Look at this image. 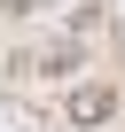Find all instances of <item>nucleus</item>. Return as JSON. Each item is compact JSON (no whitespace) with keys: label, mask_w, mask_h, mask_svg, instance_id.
<instances>
[{"label":"nucleus","mask_w":125,"mask_h":132,"mask_svg":"<svg viewBox=\"0 0 125 132\" xmlns=\"http://www.w3.org/2000/svg\"><path fill=\"white\" fill-rule=\"evenodd\" d=\"M63 117H71L78 132H102V124L117 117V86H109V78H86V86H71V101H63Z\"/></svg>","instance_id":"f257e3e1"},{"label":"nucleus","mask_w":125,"mask_h":132,"mask_svg":"<svg viewBox=\"0 0 125 132\" xmlns=\"http://www.w3.org/2000/svg\"><path fill=\"white\" fill-rule=\"evenodd\" d=\"M78 62H86V39H71V31H63V39H47V47L24 62V70H31V78H71Z\"/></svg>","instance_id":"f03ea898"},{"label":"nucleus","mask_w":125,"mask_h":132,"mask_svg":"<svg viewBox=\"0 0 125 132\" xmlns=\"http://www.w3.org/2000/svg\"><path fill=\"white\" fill-rule=\"evenodd\" d=\"M39 8H55V0H0V16H39Z\"/></svg>","instance_id":"7ed1b4c3"}]
</instances>
